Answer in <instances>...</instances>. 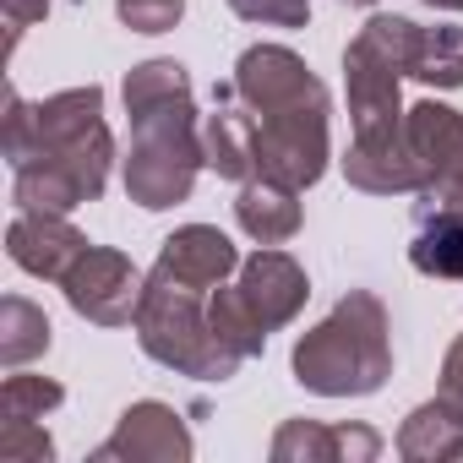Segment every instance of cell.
I'll return each mask as SVG.
<instances>
[{
	"label": "cell",
	"instance_id": "16",
	"mask_svg": "<svg viewBox=\"0 0 463 463\" xmlns=\"http://www.w3.org/2000/svg\"><path fill=\"white\" fill-rule=\"evenodd\" d=\"M409 262L425 279H463V213L425 202L414 207V241H409Z\"/></svg>",
	"mask_w": 463,
	"mask_h": 463
},
{
	"label": "cell",
	"instance_id": "21",
	"mask_svg": "<svg viewBox=\"0 0 463 463\" xmlns=\"http://www.w3.org/2000/svg\"><path fill=\"white\" fill-rule=\"evenodd\" d=\"M55 441L39 420H0V463H50Z\"/></svg>",
	"mask_w": 463,
	"mask_h": 463
},
{
	"label": "cell",
	"instance_id": "20",
	"mask_svg": "<svg viewBox=\"0 0 463 463\" xmlns=\"http://www.w3.org/2000/svg\"><path fill=\"white\" fill-rule=\"evenodd\" d=\"M66 403V387L50 382V376H23L12 371L0 382V420H44L50 409Z\"/></svg>",
	"mask_w": 463,
	"mask_h": 463
},
{
	"label": "cell",
	"instance_id": "24",
	"mask_svg": "<svg viewBox=\"0 0 463 463\" xmlns=\"http://www.w3.org/2000/svg\"><path fill=\"white\" fill-rule=\"evenodd\" d=\"M436 398H441V409L463 425V333L452 338V349H447V360H441V387H436Z\"/></svg>",
	"mask_w": 463,
	"mask_h": 463
},
{
	"label": "cell",
	"instance_id": "13",
	"mask_svg": "<svg viewBox=\"0 0 463 463\" xmlns=\"http://www.w3.org/2000/svg\"><path fill=\"white\" fill-rule=\"evenodd\" d=\"M376 452H382V436L371 425L284 420L273 436V463H371Z\"/></svg>",
	"mask_w": 463,
	"mask_h": 463
},
{
	"label": "cell",
	"instance_id": "8",
	"mask_svg": "<svg viewBox=\"0 0 463 463\" xmlns=\"http://www.w3.org/2000/svg\"><path fill=\"white\" fill-rule=\"evenodd\" d=\"M235 300H241V311L262 327V333H279V327H289L295 317H300V306H306V295H311V279H306V268L289 257V251H279V246H268V251H257V257H246L241 268H235Z\"/></svg>",
	"mask_w": 463,
	"mask_h": 463
},
{
	"label": "cell",
	"instance_id": "22",
	"mask_svg": "<svg viewBox=\"0 0 463 463\" xmlns=\"http://www.w3.org/2000/svg\"><path fill=\"white\" fill-rule=\"evenodd\" d=\"M115 17L131 28V33H169L180 17H185V0H115Z\"/></svg>",
	"mask_w": 463,
	"mask_h": 463
},
{
	"label": "cell",
	"instance_id": "27",
	"mask_svg": "<svg viewBox=\"0 0 463 463\" xmlns=\"http://www.w3.org/2000/svg\"><path fill=\"white\" fill-rule=\"evenodd\" d=\"M344 6H382V0H344Z\"/></svg>",
	"mask_w": 463,
	"mask_h": 463
},
{
	"label": "cell",
	"instance_id": "1",
	"mask_svg": "<svg viewBox=\"0 0 463 463\" xmlns=\"http://www.w3.org/2000/svg\"><path fill=\"white\" fill-rule=\"evenodd\" d=\"M420 23L376 12L354 44L344 50V82H349V120L354 142L344 153V180L371 196H420L425 169L409 147V109H403V77H414L420 61Z\"/></svg>",
	"mask_w": 463,
	"mask_h": 463
},
{
	"label": "cell",
	"instance_id": "11",
	"mask_svg": "<svg viewBox=\"0 0 463 463\" xmlns=\"http://www.w3.org/2000/svg\"><path fill=\"white\" fill-rule=\"evenodd\" d=\"M93 241L82 235V229L66 218V213H17L12 229H6V257L33 273V279H50L61 284L71 273V262L88 251Z\"/></svg>",
	"mask_w": 463,
	"mask_h": 463
},
{
	"label": "cell",
	"instance_id": "7",
	"mask_svg": "<svg viewBox=\"0 0 463 463\" xmlns=\"http://www.w3.org/2000/svg\"><path fill=\"white\" fill-rule=\"evenodd\" d=\"M142 284L147 279L137 273V262L115 246H88L71 262V273L61 279L66 306L93 327H131L137 306H142Z\"/></svg>",
	"mask_w": 463,
	"mask_h": 463
},
{
	"label": "cell",
	"instance_id": "4",
	"mask_svg": "<svg viewBox=\"0 0 463 463\" xmlns=\"http://www.w3.org/2000/svg\"><path fill=\"white\" fill-rule=\"evenodd\" d=\"M126 115H131V158L126 196L147 213L180 207L207 164L191 77L180 61H142L126 71Z\"/></svg>",
	"mask_w": 463,
	"mask_h": 463
},
{
	"label": "cell",
	"instance_id": "25",
	"mask_svg": "<svg viewBox=\"0 0 463 463\" xmlns=\"http://www.w3.org/2000/svg\"><path fill=\"white\" fill-rule=\"evenodd\" d=\"M0 6H6V55H17L23 33L50 12V0H0Z\"/></svg>",
	"mask_w": 463,
	"mask_h": 463
},
{
	"label": "cell",
	"instance_id": "5",
	"mask_svg": "<svg viewBox=\"0 0 463 463\" xmlns=\"http://www.w3.org/2000/svg\"><path fill=\"white\" fill-rule=\"evenodd\" d=\"M295 382L322 398H365L392 376V338H387V306L371 289H349L311 333H300Z\"/></svg>",
	"mask_w": 463,
	"mask_h": 463
},
{
	"label": "cell",
	"instance_id": "9",
	"mask_svg": "<svg viewBox=\"0 0 463 463\" xmlns=\"http://www.w3.org/2000/svg\"><path fill=\"white\" fill-rule=\"evenodd\" d=\"M409 147L425 169L420 196L463 213V115L436 104V99H420L409 109Z\"/></svg>",
	"mask_w": 463,
	"mask_h": 463
},
{
	"label": "cell",
	"instance_id": "14",
	"mask_svg": "<svg viewBox=\"0 0 463 463\" xmlns=\"http://www.w3.org/2000/svg\"><path fill=\"white\" fill-rule=\"evenodd\" d=\"M202 147H207V169H218L223 180L241 185L257 180V131L235 88H218V109L202 120Z\"/></svg>",
	"mask_w": 463,
	"mask_h": 463
},
{
	"label": "cell",
	"instance_id": "26",
	"mask_svg": "<svg viewBox=\"0 0 463 463\" xmlns=\"http://www.w3.org/2000/svg\"><path fill=\"white\" fill-rule=\"evenodd\" d=\"M425 6H436V12H463V0H425Z\"/></svg>",
	"mask_w": 463,
	"mask_h": 463
},
{
	"label": "cell",
	"instance_id": "15",
	"mask_svg": "<svg viewBox=\"0 0 463 463\" xmlns=\"http://www.w3.org/2000/svg\"><path fill=\"white\" fill-rule=\"evenodd\" d=\"M300 218H306V213H300V191L284 185V180L257 175V180H246L241 196H235V223L246 229L257 246H284V241H295V235H300Z\"/></svg>",
	"mask_w": 463,
	"mask_h": 463
},
{
	"label": "cell",
	"instance_id": "23",
	"mask_svg": "<svg viewBox=\"0 0 463 463\" xmlns=\"http://www.w3.org/2000/svg\"><path fill=\"white\" fill-rule=\"evenodd\" d=\"M229 12L246 23H262V28H306L311 0H229Z\"/></svg>",
	"mask_w": 463,
	"mask_h": 463
},
{
	"label": "cell",
	"instance_id": "10",
	"mask_svg": "<svg viewBox=\"0 0 463 463\" xmlns=\"http://www.w3.org/2000/svg\"><path fill=\"white\" fill-rule=\"evenodd\" d=\"M191 452H196V447H191L185 420H180L169 403L142 398V403H131V409L115 420L109 441L93 447V463H185Z\"/></svg>",
	"mask_w": 463,
	"mask_h": 463
},
{
	"label": "cell",
	"instance_id": "18",
	"mask_svg": "<svg viewBox=\"0 0 463 463\" xmlns=\"http://www.w3.org/2000/svg\"><path fill=\"white\" fill-rule=\"evenodd\" d=\"M50 317L33 306V300H23V295H6L0 300V365L6 371H17V365H28V360H39L44 349H50Z\"/></svg>",
	"mask_w": 463,
	"mask_h": 463
},
{
	"label": "cell",
	"instance_id": "3",
	"mask_svg": "<svg viewBox=\"0 0 463 463\" xmlns=\"http://www.w3.org/2000/svg\"><path fill=\"white\" fill-rule=\"evenodd\" d=\"M235 99L251 115L257 131V175L284 180L295 191L317 185L327 175L333 142H327V88L311 77V66L284 44H251L235 61Z\"/></svg>",
	"mask_w": 463,
	"mask_h": 463
},
{
	"label": "cell",
	"instance_id": "12",
	"mask_svg": "<svg viewBox=\"0 0 463 463\" xmlns=\"http://www.w3.org/2000/svg\"><path fill=\"white\" fill-rule=\"evenodd\" d=\"M153 268L169 273V279H180V284L218 289V284H229V273L241 268V251H235V241H229L223 229H213V223H185V229H175V235L158 246V262H153Z\"/></svg>",
	"mask_w": 463,
	"mask_h": 463
},
{
	"label": "cell",
	"instance_id": "2",
	"mask_svg": "<svg viewBox=\"0 0 463 463\" xmlns=\"http://www.w3.org/2000/svg\"><path fill=\"white\" fill-rule=\"evenodd\" d=\"M6 164L17 213H71L99 202L115 164V137L104 126V88H66L44 104L6 99Z\"/></svg>",
	"mask_w": 463,
	"mask_h": 463
},
{
	"label": "cell",
	"instance_id": "17",
	"mask_svg": "<svg viewBox=\"0 0 463 463\" xmlns=\"http://www.w3.org/2000/svg\"><path fill=\"white\" fill-rule=\"evenodd\" d=\"M398 458H409V463H447V458H463V425L441 409V398L420 403V409L398 425Z\"/></svg>",
	"mask_w": 463,
	"mask_h": 463
},
{
	"label": "cell",
	"instance_id": "6",
	"mask_svg": "<svg viewBox=\"0 0 463 463\" xmlns=\"http://www.w3.org/2000/svg\"><path fill=\"white\" fill-rule=\"evenodd\" d=\"M207 295L213 289H196V284H180L169 273H147L142 284V306H137V344L147 360L180 371V376H196V382H229L241 371V360L229 354L213 333V317H207Z\"/></svg>",
	"mask_w": 463,
	"mask_h": 463
},
{
	"label": "cell",
	"instance_id": "19",
	"mask_svg": "<svg viewBox=\"0 0 463 463\" xmlns=\"http://www.w3.org/2000/svg\"><path fill=\"white\" fill-rule=\"evenodd\" d=\"M414 77L430 88H463V28H425Z\"/></svg>",
	"mask_w": 463,
	"mask_h": 463
}]
</instances>
